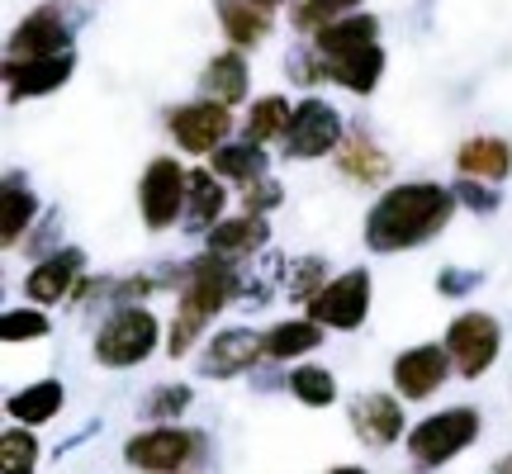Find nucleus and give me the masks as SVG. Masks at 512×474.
Masks as SVG:
<instances>
[{
	"label": "nucleus",
	"mask_w": 512,
	"mask_h": 474,
	"mask_svg": "<svg viewBox=\"0 0 512 474\" xmlns=\"http://www.w3.org/2000/svg\"><path fill=\"white\" fill-rule=\"evenodd\" d=\"M72 53V15L67 5H38L29 19H19L10 34V57L5 62H34V57Z\"/></svg>",
	"instance_id": "12"
},
{
	"label": "nucleus",
	"mask_w": 512,
	"mask_h": 474,
	"mask_svg": "<svg viewBox=\"0 0 512 474\" xmlns=\"http://www.w3.org/2000/svg\"><path fill=\"white\" fill-rule=\"evenodd\" d=\"M361 43H380V19L366 15V10H356V15L328 24L323 34H313V53L337 57V53H347V48H361Z\"/></svg>",
	"instance_id": "29"
},
{
	"label": "nucleus",
	"mask_w": 512,
	"mask_h": 474,
	"mask_svg": "<svg viewBox=\"0 0 512 474\" xmlns=\"http://www.w3.org/2000/svg\"><path fill=\"white\" fill-rule=\"evenodd\" d=\"M294 124V105L285 95H261L252 110H247V124H242V138L256 147L266 143H285V133Z\"/></svg>",
	"instance_id": "28"
},
{
	"label": "nucleus",
	"mask_w": 512,
	"mask_h": 474,
	"mask_svg": "<svg viewBox=\"0 0 512 474\" xmlns=\"http://www.w3.org/2000/svg\"><path fill=\"white\" fill-rule=\"evenodd\" d=\"M332 275H328V261L323 256H299L290 266V299H299L304 309H309L313 299L323 294V285H328Z\"/></svg>",
	"instance_id": "34"
},
{
	"label": "nucleus",
	"mask_w": 512,
	"mask_h": 474,
	"mask_svg": "<svg viewBox=\"0 0 512 474\" xmlns=\"http://www.w3.org/2000/svg\"><path fill=\"white\" fill-rule=\"evenodd\" d=\"M190 403H195V394H190L185 384H157V389L147 394V403H143V418L157 422V427H171Z\"/></svg>",
	"instance_id": "33"
},
{
	"label": "nucleus",
	"mask_w": 512,
	"mask_h": 474,
	"mask_svg": "<svg viewBox=\"0 0 512 474\" xmlns=\"http://www.w3.org/2000/svg\"><path fill=\"white\" fill-rule=\"evenodd\" d=\"M451 190H456V200L465 204L470 214H498V204H503L494 185H484V181H465V176H460Z\"/></svg>",
	"instance_id": "36"
},
{
	"label": "nucleus",
	"mask_w": 512,
	"mask_h": 474,
	"mask_svg": "<svg viewBox=\"0 0 512 474\" xmlns=\"http://www.w3.org/2000/svg\"><path fill=\"white\" fill-rule=\"evenodd\" d=\"M479 408L470 403H460V408H437V413H427L422 422L408 427V456L418 470H441V465H451L456 456H465L470 446L479 441Z\"/></svg>",
	"instance_id": "3"
},
{
	"label": "nucleus",
	"mask_w": 512,
	"mask_h": 474,
	"mask_svg": "<svg viewBox=\"0 0 512 474\" xmlns=\"http://www.w3.org/2000/svg\"><path fill=\"white\" fill-rule=\"evenodd\" d=\"M328 474H370V470H361V465H332Z\"/></svg>",
	"instance_id": "39"
},
{
	"label": "nucleus",
	"mask_w": 512,
	"mask_h": 474,
	"mask_svg": "<svg viewBox=\"0 0 512 474\" xmlns=\"http://www.w3.org/2000/svg\"><path fill=\"white\" fill-rule=\"evenodd\" d=\"M370 299H375V280L366 266H351V271L332 275L323 294L309 304V318L323 323L332 332H356L370 318Z\"/></svg>",
	"instance_id": "7"
},
{
	"label": "nucleus",
	"mask_w": 512,
	"mask_h": 474,
	"mask_svg": "<svg viewBox=\"0 0 512 474\" xmlns=\"http://www.w3.org/2000/svg\"><path fill=\"white\" fill-rule=\"evenodd\" d=\"M285 389H290L304 408H332V403H337V375H332L328 365H313V361L294 365L290 375H285Z\"/></svg>",
	"instance_id": "30"
},
{
	"label": "nucleus",
	"mask_w": 512,
	"mask_h": 474,
	"mask_svg": "<svg viewBox=\"0 0 512 474\" xmlns=\"http://www.w3.org/2000/svg\"><path fill=\"white\" fill-rule=\"evenodd\" d=\"M185 195H190V171L176 157H152L138 181V214L152 233H166L171 223L185 219Z\"/></svg>",
	"instance_id": "6"
},
{
	"label": "nucleus",
	"mask_w": 512,
	"mask_h": 474,
	"mask_svg": "<svg viewBox=\"0 0 512 474\" xmlns=\"http://www.w3.org/2000/svg\"><path fill=\"white\" fill-rule=\"evenodd\" d=\"M200 91H204V100H219V105L233 110L242 95H247V57H242L238 48L209 57V67H204V76H200Z\"/></svg>",
	"instance_id": "25"
},
{
	"label": "nucleus",
	"mask_w": 512,
	"mask_h": 474,
	"mask_svg": "<svg viewBox=\"0 0 512 474\" xmlns=\"http://www.w3.org/2000/svg\"><path fill=\"white\" fill-rule=\"evenodd\" d=\"M280 147H285L290 162H318V157H328V152L342 147V114L332 110L328 100H318V95L299 100L294 105V124Z\"/></svg>",
	"instance_id": "9"
},
{
	"label": "nucleus",
	"mask_w": 512,
	"mask_h": 474,
	"mask_svg": "<svg viewBox=\"0 0 512 474\" xmlns=\"http://www.w3.org/2000/svg\"><path fill=\"white\" fill-rule=\"evenodd\" d=\"M209 171L219 176V181H233V185H256V181H266V147H256V143H223L214 157H209Z\"/></svg>",
	"instance_id": "27"
},
{
	"label": "nucleus",
	"mask_w": 512,
	"mask_h": 474,
	"mask_svg": "<svg viewBox=\"0 0 512 474\" xmlns=\"http://www.w3.org/2000/svg\"><path fill=\"white\" fill-rule=\"evenodd\" d=\"M266 361V337L252 328H223L214 332L200 351V375L204 380H233V375H247Z\"/></svg>",
	"instance_id": "14"
},
{
	"label": "nucleus",
	"mask_w": 512,
	"mask_h": 474,
	"mask_svg": "<svg viewBox=\"0 0 512 474\" xmlns=\"http://www.w3.org/2000/svg\"><path fill=\"white\" fill-rule=\"evenodd\" d=\"M280 200H285V190H280V181H256L242 190V214H256V219H266L271 209H280Z\"/></svg>",
	"instance_id": "35"
},
{
	"label": "nucleus",
	"mask_w": 512,
	"mask_h": 474,
	"mask_svg": "<svg viewBox=\"0 0 512 474\" xmlns=\"http://www.w3.org/2000/svg\"><path fill=\"white\" fill-rule=\"evenodd\" d=\"M238 294H242L238 261H223V256H214V252L185 261L176 318H171V328H166V356H176V361H181L185 351L200 342V332L209 328V318H214L219 309H228Z\"/></svg>",
	"instance_id": "2"
},
{
	"label": "nucleus",
	"mask_w": 512,
	"mask_h": 474,
	"mask_svg": "<svg viewBox=\"0 0 512 474\" xmlns=\"http://www.w3.org/2000/svg\"><path fill=\"white\" fill-rule=\"evenodd\" d=\"M451 370H456V365H451L446 342H422V347H408V351L394 356V365H389V375H394V394L408 399V403L432 399L441 384H446Z\"/></svg>",
	"instance_id": "11"
},
{
	"label": "nucleus",
	"mask_w": 512,
	"mask_h": 474,
	"mask_svg": "<svg viewBox=\"0 0 512 474\" xmlns=\"http://www.w3.org/2000/svg\"><path fill=\"white\" fill-rule=\"evenodd\" d=\"M256 5H261V10H271V15H275V10H280L285 0H256Z\"/></svg>",
	"instance_id": "40"
},
{
	"label": "nucleus",
	"mask_w": 512,
	"mask_h": 474,
	"mask_svg": "<svg viewBox=\"0 0 512 474\" xmlns=\"http://www.w3.org/2000/svg\"><path fill=\"white\" fill-rule=\"evenodd\" d=\"M456 171L465 181H484L498 185L512 176V147L508 138H494V133H479V138H465L456 147Z\"/></svg>",
	"instance_id": "18"
},
{
	"label": "nucleus",
	"mask_w": 512,
	"mask_h": 474,
	"mask_svg": "<svg viewBox=\"0 0 512 474\" xmlns=\"http://www.w3.org/2000/svg\"><path fill=\"white\" fill-rule=\"evenodd\" d=\"M489 474H512V451H508V456H498L494 465H489Z\"/></svg>",
	"instance_id": "38"
},
{
	"label": "nucleus",
	"mask_w": 512,
	"mask_h": 474,
	"mask_svg": "<svg viewBox=\"0 0 512 474\" xmlns=\"http://www.w3.org/2000/svg\"><path fill=\"white\" fill-rule=\"evenodd\" d=\"M72 72H76V53L5 62V86H10V100H34V95H53L57 86H67Z\"/></svg>",
	"instance_id": "16"
},
{
	"label": "nucleus",
	"mask_w": 512,
	"mask_h": 474,
	"mask_svg": "<svg viewBox=\"0 0 512 474\" xmlns=\"http://www.w3.org/2000/svg\"><path fill=\"white\" fill-rule=\"evenodd\" d=\"M318 62H323V81H337L351 95H370L384 76L380 43H361V48H347V53H337V57H318Z\"/></svg>",
	"instance_id": "17"
},
{
	"label": "nucleus",
	"mask_w": 512,
	"mask_h": 474,
	"mask_svg": "<svg viewBox=\"0 0 512 474\" xmlns=\"http://www.w3.org/2000/svg\"><path fill=\"white\" fill-rule=\"evenodd\" d=\"M351 432H356V441H366V446H375V451L403 441L408 437L403 403L394 399V394H380V389H370V394H361V399H351Z\"/></svg>",
	"instance_id": "15"
},
{
	"label": "nucleus",
	"mask_w": 512,
	"mask_h": 474,
	"mask_svg": "<svg viewBox=\"0 0 512 474\" xmlns=\"http://www.w3.org/2000/svg\"><path fill=\"white\" fill-rule=\"evenodd\" d=\"M456 209H460V200L451 185H437V181L389 185L366 214V247L380 256L427 247L451 223Z\"/></svg>",
	"instance_id": "1"
},
{
	"label": "nucleus",
	"mask_w": 512,
	"mask_h": 474,
	"mask_svg": "<svg viewBox=\"0 0 512 474\" xmlns=\"http://www.w3.org/2000/svg\"><path fill=\"white\" fill-rule=\"evenodd\" d=\"M166 128H171V138H176L181 152L214 157L228 143V133H233V110L219 105V100H190V105L166 114Z\"/></svg>",
	"instance_id": "10"
},
{
	"label": "nucleus",
	"mask_w": 512,
	"mask_h": 474,
	"mask_svg": "<svg viewBox=\"0 0 512 474\" xmlns=\"http://www.w3.org/2000/svg\"><path fill=\"white\" fill-rule=\"evenodd\" d=\"M81 280H86V252L81 247H57V252L38 256L29 266L24 294H29V304L48 309V304H62L67 294L81 290Z\"/></svg>",
	"instance_id": "13"
},
{
	"label": "nucleus",
	"mask_w": 512,
	"mask_h": 474,
	"mask_svg": "<svg viewBox=\"0 0 512 474\" xmlns=\"http://www.w3.org/2000/svg\"><path fill=\"white\" fill-rule=\"evenodd\" d=\"M323 332L328 328L313 323L309 313L304 318H280V323H271L261 332L266 337V361H299V356H309V351H318Z\"/></svg>",
	"instance_id": "22"
},
{
	"label": "nucleus",
	"mask_w": 512,
	"mask_h": 474,
	"mask_svg": "<svg viewBox=\"0 0 512 474\" xmlns=\"http://www.w3.org/2000/svg\"><path fill=\"white\" fill-rule=\"evenodd\" d=\"M271 237V223L256 219V214H238V219H223L214 233L204 237V252L223 256V261H242V256H256Z\"/></svg>",
	"instance_id": "20"
},
{
	"label": "nucleus",
	"mask_w": 512,
	"mask_h": 474,
	"mask_svg": "<svg viewBox=\"0 0 512 474\" xmlns=\"http://www.w3.org/2000/svg\"><path fill=\"white\" fill-rule=\"evenodd\" d=\"M337 166H342V176L356 185H380V181H389V171H394L389 152L370 143L366 133H351L347 143L337 147Z\"/></svg>",
	"instance_id": "24"
},
{
	"label": "nucleus",
	"mask_w": 512,
	"mask_h": 474,
	"mask_svg": "<svg viewBox=\"0 0 512 474\" xmlns=\"http://www.w3.org/2000/svg\"><path fill=\"white\" fill-rule=\"evenodd\" d=\"M34 219H38V195L24 185V176H5V195H0V242L15 247L24 233H34Z\"/></svg>",
	"instance_id": "26"
},
{
	"label": "nucleus",
	"mask_w": 512,
	"mask_h": 474,
	"mask_svg": "<svg viewBox=\"0 0 512 474\" xmlns=\"http://www.w3.org/2000/svg\"><path fill=\"white\" fill-rule=\"evenodd\" d=\"M446 351H451L456 375H465V380L489 375L498 365V351H503V328H498V318L494 313H475V309L451 318V328H446Z\"/></svg>",
	"instance_id": "8"
},
{
	"label": "nucleus",
	"mask_w": 512,
	"mask_h": 474,
	"mask_svg": "<svg viewBox=\"0 0 512 474\" xmlns=\"http://www.w3.org/2000/svg\"><path fill=\"white\" fill-rule=\"evenodd\" d=\"M162 342V323L147 304H128V309H114L100 332H95V361L105 370H133L143 365Z\"/></svg>",
	"instance_id": "4"
},
{
	"label": "nucleus",
	"mask_w": 512,
	"mask_h": 474,
	"mask_svg": "<svg viewBox=\"0 0 512 474\" xmlns=\"http://www.w3.org/2000/svg\"><path fill=\"white\" fill-rule=\"evenodd\" d=\"M219 24L238 53L271 38V10H261L256 0H219Z\"/></svg>",
	"instance_id": "23"
},
{
	"label": "nucleus",
	"mask_w": 512,
	"mask_h": 474,
	"mask_svg": "<svg viewBox=\"0 0 512 474\" xmlns=\"http://www.w3.org/2000/svg\"><path fill=\"white\" fill-rule=\"evenodd\" d=\"M228 181H219L214 171H190V195H185V228L190 233H214L223 223V209H228Z\"/></svg>",
	"instance_id": "19"
},
{
	"label": "nucleus",
	"mask_w": 512,
	"mask_h": 474,
	"mask_svg": "<svg viewBox=\"0 0 512 474\" xmlns=\"http://www.w3.org/2000/svg\"><path fill=\"white\" fill-rule=\"evenodd\" d=\"M38 437L34 427H5L0 432V474H34L38 465Z\"/></svg>",
	"instance_id": "31"
},
{
	"label": "nucleus",
	"mask_w": 512,
	"mask_h": 474,
	"mask_svg": "<svg viewBox=\"0 0 512 474\" xmlns=\"http://www.w3.org/2000/svg\"><path fill=\"white\" fill-rule=\"evenodd\" d=\"M53 323H48V313L38 309V304H24V309H5L0 313V342H38V337H48Z\"/></svg>",
	"instance_id": "32"
},
{
	"label": "nucleus",
	"mask_w": 512,
	"mask_h": 474,
	"mask_svg": "<svg viewBox=\"0 0 512 474\" xmlns=\"http://www.w3.org/2000/svg\"><path fill=\"white\" fill-rule=\"evenodd\" d=\"M62 399H67L62 380H34L5 399V418L15 427H43V422H53L62 413Z\"/></svg>",
	"instance_id": "21"
},
{
	"label": "nucleus",
	"mask_w": 512,
	"mask_h": 474,
	"mask_svg": "<svg viewBox=\"0 0 512 474\" xmlns=\"http://www.w3.org/2000/svg\"><path fill=\"white\" fill-rule=\"evenodd\" d=\"M479 285H484V271H465V266H451L437 275V294H446V299H465Z\"/></svg>",
	"instance_id": "37"
},
{
	"label": "nucleus",
	"mask_w": 512,
	"mask_h": 474,
	"mask_svg": "<svg viewBox=\"0 0 512 474\" xmlns=\"http://www.w3.org/2000/svg\"><path fill=\"white\" fill-rule=\"evenodd\" d=\"M124 460L138 474H185L204 460V437L195 427H147L124 441Z\"/></svg>",
	"instance_id": "5"
}]
</instances>
